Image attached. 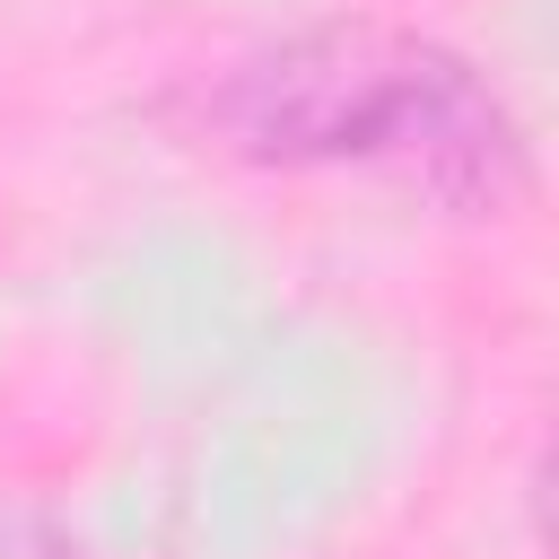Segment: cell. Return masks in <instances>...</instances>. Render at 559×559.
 <instances>
[{"instance_id":"6da1fadb","label":"cell","mask_w":559,"mask_h":559,"mask_svg":"<svg viewBox=\"0 0 559 559\" xmlns=\"http://www.w3.org/2000/svg\"><path fill=\"white\" fill-rule=\"evenodd\" d=\"M201 131L262 175H358L437 218H507L533 192V131L445 35L376 9L245 44L201 87Z\"/></svg>"},{"instance_id":"7a4b0ae2","label":"cell","mask_w":559,"mask_h":559,"mask_svg":"<svg viewBox=\"0 0 559 559\" xmlns=\"http://www.w3.org/2000/svg\"><path fill=\"white\" fill-rule=\"evenodd\" d=\"M0 559H105V550L79 542L70 524L35 515V507H0Z\"/></svg>"}]
</instances>
